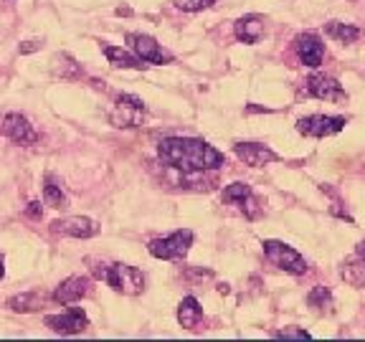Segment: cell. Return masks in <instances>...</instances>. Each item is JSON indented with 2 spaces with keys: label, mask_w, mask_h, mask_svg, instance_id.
<instances>
[{
  "label": "cell",
  "mask_w": 365,
  "mask_h": 342,
  "mask_svg": "<svg viewBox=\"0 0 365 342\" xmlns=\"http://www.w3.org/2000/svg\"><path fill=\"white\" fill-rule=\"evenodd\" d=\"M355 254H360V256H365V241H363V244L358 246V251H355Z\"/></svg>",
  "instance_id": "29"
},
{
  "label": "cell",
  "mask_w": 365,
  "mask_h": 342,
  "mask_svg": "<svg viewBox=\"0 0 365 342\" xmlns=\"http://www.w3.org/2000/svg\"><path fill=\"white\" fill-rule=\"evenodd\" d=\"M43 325L51 332H56V335H79V332H84L89 327V319H86V314L81 309L74 307L63 314H48L43 319Z\"/></svg>",
  "instance_id": "12"
},
{
  "label": "cell",
  "mask_w": 365,
  "mask_h": 342,
  "mask_svg": "<svg viewBox=\"0 0 365 342\" xmlns=\"http://www.w3.org/2000/svg\"><path fill=\"white\" fill-rule=\"evenodd\" d=\"M43 200H46V205H51V208H66V195H63L61 188H58L56 182H53V177H46V182H43Z\"/></svg>",
  "instance_id": "24"
},
{
  "label": "cell",
  "mask_w": 365,
  "mask_h": 342,
  "mask_svg": "<svg viewBox=\"0 0 365 342\" xmlns=\"http://www.w3.org/2000/svg\"><path fill=\"white\" fill-rule=\"evenodd\" d=\"M223 200H226V203H236V205H239L249 221H254V218L262 216L259 200L254 198V193H251V188L246 185V182H231L228 188H223Z\"/></svg>",
  "instance_id": "13"
},
{
  "label": "cell",
  "mask_w": 365,
  "mask_h": 342,
  "mask_svg": "<svg viewBox=\"0 0 365 342\" xmlns=\"http://www.w3.org/2000/svg\"><path fill=\"white\" fill-rule=\"evenodd\" d=\"M294 53L304 66L317 68V66H322V61H325V41L319 38L317 33H312V31L299 33L294 38Z\"/></svg>",
  "instance_id": "9"
},
{
  "label": "cell",
  "mask_w": 365,
  "mask_h": 342,
  "mask_svg": "<svg viewBox=\"0 0 365 342\" xmlns=\"http://www.w3.org/2000/svg\"><path fill=\"white\" fill-rule=\"evenodd\" d=\"M234 152H236V157L249 167H264V165H269V162H277V160H279V155L274 152V150H269L267 145H259V142H236Z\"/></svg>",
  "instance_id": "14"
},
{
  "label": "cell",
  "mask_w": 365,
  "mask_h": 342,
  "mask_svg": "<svg viewBox=\"0 0 365 342\" xmlns=\"http://www.w3.org/2000/svg\"><path fill=\"white\" fill-rule=\"evenodd\" d=\"M127 43H130L132 53L143 63H170L173 61V53L165 51V48L148 33H127Z\"/></svg>",
  "instance_id": "7"
},
{
  "label": "cell",
  "mask_w": 365,
  "mask_h": 342,
  "mask_svg": "<svg viewBox=\"0 0 365 342\" xmlns=\"http://www.w3.org/2000/svg\"><path fill=\"white\" fill-rule=\"evenodd\" d=\"M190 246H193V231L180 228V231L165 236V239L150 241L148 251L155 259H163V261H178V259H182L188 254Z\"/></svg>",
  "instance_id": "2"
},
{
  "label": "cell",
  "mask_w": 365,
  "mask_h": 342,
  "mask_svg": "<svg viewBox=\"0 0 365 342\" xmlns=\"http://www.w3.org/2000/svg\"><path fill=\"white\" fill-rule=\"evenodd\" d=\"M51 231L58 236H68V239H91V236H97L102 231V226L86 216H68L61 218V221H53Z\"/></svg>",
  "instance_id": "11"
},
{
  "label": "cell",
  "mask_w": 365,
  "mask_h": 342,
  "mask_svg": "<svg viewBox=\"0 0 365 342\" xmlns=\"http://www.w3.org/2000/svg\"><path fill=\"white\" fill-rule=\"evenodd\" d=\"M3 274H6V269H3V259H0V279H3Z\"/></svg>",
  "instance_id": "30"
},
{
  "label": "cell",
  "mask_w": 365,
  "mask_h": 342,
  "mask_svg": "<svg viewBox=\"0 0 365 342\" xmlns=\"http://www.w3.org/2000/svg\"><path fill=\"white\" fill-rule=\"evenodd\" d=\"M173 3H175V8H180L185 13H198L205 11V8H211L216 0H173Z\"/></svg>",
  "instance_id": "25"
},
{
  "label": "cell",
  "mask_w": 365,
  "mask_h": 342,
  "mask_svg": "<svg viewBox=\"0 0 365 342\" xmlns=\"http://www.w3.org/2000/svg\"><path fill=\"white\" fill-rule=\"evenodd\" d=\"M274 335L282 337V340H309V332L302 330V327H284V330H277Z\"/></svg>",
  "instance_id": "26"
},
{
  "label": "cell",
  "mask_w": 365,
  "mask_h": 342,
  "mask_svg": "<svg viewBox=\"0 0 365 342\" xmlns=\"http://www.w3.org/2000/svg\"><path fill=\"white\" fill-rule=\"evenodd\" d=\"M340 276L348 281L350 286H365V256H360V254L350 256L348 261L342 264Z\"/></svg>",
  "instance_id": "20"
},
{
  "label": "cell",
  "mask_w": 365,
  "mask_h": 342,
  "mask_svg": "<svg viewBox=\"0 0 365 342\" xmlns=\"http://www.w3.org/2000/svg\"><path fill=\"white\" fill-rule=\"evenodd\" d=\"M158 155L165 165L180 170L182 175H200L226 165L223 152L195 137H168L158 145Z\"/></svg>",
  "instance_id": "1"
},
{
  "label": "cell",
  "mask_w": 365,
  "mask_h": 342,
  "mask_svg": "<svg viewBox=\"0 0 365 342\" xmlns=\"http://www.w3.org/2000/svg\"><path fill=\"white\" fill-rule=\"evenodd\" d=\"M348 117H332V114H309L297 122V132L304 137H330L345 130Z\"/></svg>",
  "instance_id": "6"
},
{
  "label": "cell",
  "mask_w": 365,
  "mask_h": 342,
  "mask_svg": "<svg viewBox=\"0 0 365 342\" xmlns=\"http://www.w3.org/2000/svg\"><path fill=\"white\" fill-rule=\"evenodd\" d=\"M29 216H31V218H38V216H41V208H38V203H31V208H29Z\"/></svg>",
  "instance_id": "28"
},
{
  "label": "cell",
  "mask_w": 365,
  "mask_h": 342,
  "mask_svg": "<svg viewBox=\"0 0 365 342\" xmlns=\"http://www.w3.org/2000/svg\"><path fill=\"white\" fill-rule=\"evenodd\" d=\"M307 304L314 309V312H332V291L327 286H314L307 294Z\"/></svg>",
  "instance_id": "23"
},
{
  "label": "cell",
  "mask_w": 365,
  "mask_h": 342,
  "mask_svg": "<svg viewBox=\"0 0 365 342\" xmlns=\"http://www.w3.org/2000/svg\"><path fill=\"white\" fill-rule=\"evenodd\" d=\"M102 51H104V56H107V61L117 68H143L145 66L135 53L125 51L122 46H104Z\"/></svg>",
  "instance_id": "19"
},
{
  "label": "cell",
  "mask_w": 365,
  "mask_h": 342,
  "mask_svg": "<svg viewBox=\"0 0 365 342\" xmlns=\"http://www.w3.org/2000/svg\"><path fill=\"white\" fill-rule=\"evenodd\" d=\"M51 71L56 76H61V79H79V76H81V66L71 56H66V53H61V56H53Z\"/></svg>",
  "instance_id": "22"
},
{
  "label": "cell",
  "mask_w": 365,
  "mask_h": 342,
  "mask_svg": "<svg viewBox=\"0 0 365 342\" xmlns=\"http://www.w3.org/2000/svg\"><path fill=\"white\" fill-rule=\"evenodd\" d=\"M262 246H264V256H267L277 269H282V271L294 274V276L307 271L304 256L297 249H292V246L282 244V241H264Z\"/></svg>",
  "instance_id": "4"
},
{
  "label": "cell",
  "mask_w": 365,
  "mask_h": 342,
  "mask_svg": "<svg viewBox=\"0 0 365 342\" xmlns=\"http://www.w3.org/2000/svg\"><path fill=\"white\" fill-rule=\"evenodd\" d=\"M304 94L314 99H322V102H345L348 99V91L342 89V84L332 76L325 74H312L307 81H304Z\"/></svg>",
  "instance_id": "8"
},
{
  "label": "cell",
  "mask_w": 365,
  "mask_h": 342,
  "mask_svg": "<svg viewBox=\"0 0 365 342\" xmlns=\"http://www.w3.org/2000/svg\"><path fill=\"white\" fill-rule=\"evenodd\" d=\"M104 281L112 286L114 291H122L127 296H135L145 289V274L140 269L130 266V264H109Z\"/></svg>",
  "instance_id": "3"
},
{
  "label": "cell",
  "mask_w": 365,
  "mask_h": 342,
  "mask_svg": "<svg viewBox=\"0 0 365 342\" xmlns=\"http://www.w3.org/2000/svg\"><path fill=\"white\" fill-rule=\"evenodd\" d=\"M200 319H203V307L198 304V299L195 296H185L180 302V307H178V322L185 330H193Z\"/></svg>",
  "instance_id": "18"
},
{
  "label": "cell",
  "mask_w": 365,
  "mask_h": 342,
  "mask_svg": "<svg viewBox=\"0 0 365 342\" xmlns=\"http://www.w3.org/2000/svg\"><path fill=\"white\" fill-rule=\"evenodd\" d=\"M145 120V104L140 97H132V94H122L117 97L114 107L109 109V122L114 127H122V130H132V127H140Z\"/></svg>",
  "instance_id": "5"
},
{
  "label": "cell",
  "mask_w": 365,
  "mask_h": 342,
  "mask_svg": "<svg viewBox=\"0 0 365 342\" xmlns=\"http://www.w3.org/2000/svg\"><path fill=\"white\" fill-rule=\"evenodd\" d=\"M38 48H41L38 41H26V43H21V48H18V51H21V53H34V51H38Z\"/></svg>",
  "instance_id": "27"
},
{
  "label": "cell",
  "mask_w": 365,
  "mask_h": 342,
  "mask_svg": "<svg viewBox=\"0 0 365 342\" xmlns=\"http://www.w3.org/2000/svg\"><path fill=\"white\" fill-rule=\"evenodd\" d=\"M0 132L13 140L16 145H36L38 142V132L34 130V125L29 122V117H23V114H6L3 122H0Z\"/></svg>",
  "instance_id": "10"
},
{
  "label": "cell",
  "mask_w": 365,
  "mask_h": 342,
  "mask_svg": "<svg viewBox=\"0 0 365 342\" xmlns=\"http://www.w3.org/2000/svg\"><path fill=\"white\" fill-rule=\"evenodd\" d=\"M91 291V281L86 276H68L58 284V289L53 291V302L58 304H74L81 296H86Z\"/></svg>",
  "instance_id": "15"
},
{
  "label": "cell",
  "mask_w": 365,
  "mask_h": 342,
  "mask_svg": "<svg viewBox=\"0 0 365 342\" xmlns=\"http://www.w3.org/2000/svg\"><path fill=\"white\" fill-rule=\"evenodd\" d=\"M325 36L332 41H340V43H355L365 36L363 28L358 26H350V23H340V21H327L325 23Z\"/></svg>",
  "instance_id": "17"
},
{
  "label": "cell",
  "mask_w": 365,
  "mask_h": 342,
  "mask_svg": "<svg viewBox=\"0 0 365 342\" xmlns=\"http://www.w3.org/2000/svg\"><path fill=\"white\" fill-rule=\"evenodd\" d=\"M236 38L244 41V43H259V38L264 36V18L251 13V16H244L234 23Z\"/></svg>",
  "instance_id": "16"
},
{
  "label": "cell",
  "mask_w": 365,
  "mask_h": 342,
  "mask_svg": "<svg viewBox=\"0 0 365 342\" xmlns=\"http://www.w3.org/2000/svg\"><path fill=\"white\" fill-rule=\"evenodd\" d=\"M8 307L13 309V312H36V309L43 307V294L41 291H23V294H16L8 299Z\"/></svg>",
  "instance_id": "21"
}]
</instances>
